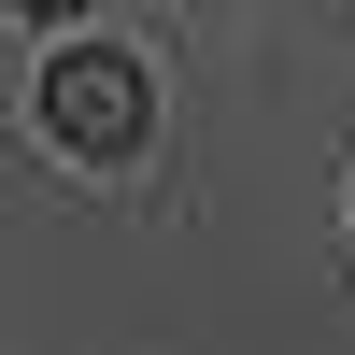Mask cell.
I'll use <instances>...</instances> for the list:
<instances>
[{
	"mask_svg": "<svg viewBox=\"0 0 355 355\" xmlns=\"http://www.w3.org/2000/svg\"><path fill=\"white\" fill-rule=\"evenodd\" d=\"M43 128L71 142V157H142V128H157V71L142 57H114V43H57V71H43Z\"/></svg>",
	"mask_w": 355,
	"mask_h": 355,
	"instance_id": "6da1fadb",
	"label": "cell"
},
{
	"mask_svg": "<svg viewBox=\"0 0 355 355\" xmlns=\"http://www.w3.org/2000/svg\"><path fill=\"white\" fill-rule=\"evenodd\" d=\"M15 15H71V0H15Z\"/></svg>",
	"mask_w": 355,
	"mask_h": 355,
	"instance_id": "7a4b0ae2",
	"label": "cell"
}]
</instances>
